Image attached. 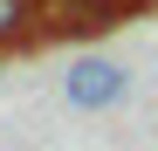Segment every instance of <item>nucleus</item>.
Segmentation results:
<instances>
[{
    "label": "nucleus",
    "mask_w": 158,
    "mask_h": 151,
    "mask_svg": "<svg viewBox=\"0 0 158 151\" xmlns=\"http://www.w3.org/2000/svg\"><path fill=\"white\" fill-rule=\"evenodd\" d=\"M138 7H151V0H41V41H89V35H110V28H124Z\"/></svg>",
    "instance_id": "f257e3e1"
},
{
    "label": "nucleus",
    "mask_w": 158,
    "mask_h": 151,
    "mask_svg": "<svg viewBox=\"0 0 158 151\" xmlns=\"http://www.w3.org/2000/svg\"><path fill=\"white\" fill-rule=\"evenodd\" d=\"M41 41V0H0V55Z\"/></svg>",
    "instance_id": "7ed1b4c3"
},
{
    "label": "nucleus",
    "mask_w": 158,
    "mask_h": 151,
    "mask_svg": "<svg viewBox=\"0 0 158 151\" xmlns=\"http://www.w3.org/2000/svg\"><path fill=\"white\" fill-rule=\"evenodd\" d=\"M0 76H7V55H0Z\"/></svg>",
    "instance_id": "20e7f679"
},
{
    "label": "nucleus",
    "mask_w": 158,
    "mask_h": 151,
    "mask_svg": "<svg viewBox=\"0 0 158 151\" xmlns=\"http://www.w3.org/2000/svg\"><path fill=\"white\" fill-rule=\"evenodd\" d=\"M131 96V76H124V62H110V55H76L69 62V76H62V103L69 110H117Z\"/></svg>",
    "instance_id": "f03ea898"
}]
</instances>
